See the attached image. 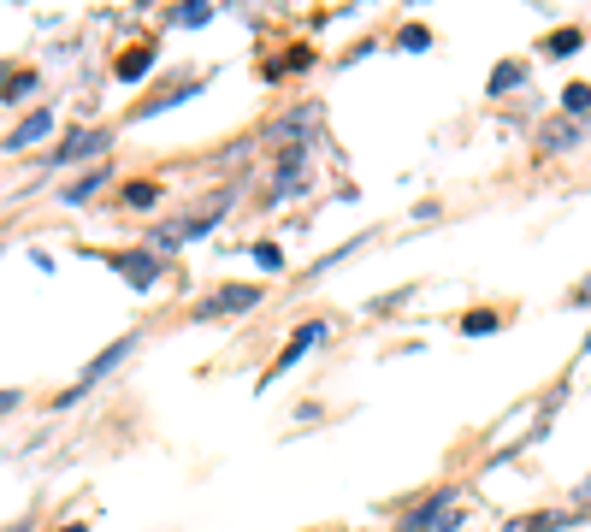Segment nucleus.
I'll list each match as a JSON object with an SVG mask.
<instances>
[{"instance_id":"1","label":"nucleus","mask_w":591,"mask_h":532,"mask_svg":"<svg viewBox=\"0 0 591 532\" xmlns=\"http://www.w3.org/2000/svg\"><path fill=\"white\" fill-rule=\"evenodd\" d=\"M456 527H461L456 491H432L426 503H414V509L402 515V527H396V532H456Z\"/></svg>"},{"instance_id":"2","label":"nucleus","mask_w":591,"mask_h":532,"mask_svg":"<svg viewBox=\"0 0 591 532\" xmlns=\"http://www.w3.org/2000/svg\"><path fill=\"white\" fill-rule=\"evenodd\" d=\"M136 343H142V337H113V343H107V349H101V355H95V361H89V367H83V379H77V385H71L66 397L60 402H77L83 397V391H95V385H101V379H107V373H119V367H125V361H131V349Z\"/></svg>"},{"instance_id":"3","label":"nucleus","mask_w":591,"mask_h":532,"mask_svg":"<svg viewBox=\"0 0 591 532\" xmlns=\"http://www.w3.org/2000/svg\"><path fill=\"white\" fill-rule=\"evenodd\" d=\"M261 284H225L219 296H201L196 302V320H225V314H249V308H261Z\"/></svg>"},{"instance_id":"4","label":"nucleus","mask_w":591,"mask_h":532,"mask_svg":"<svg viewBox=\"0 0 591 532\" xmlns=\"http://www.w3.org/2000/svg\"><path fill=\"white\" fill-rule=\"evenodd\" d=\"M101 261L113 266L131 290H148V284L160 278V255H154V249H119V255H101Z\"/></svg>"},{"instance_id":"5","label":"nucleus","mask_w":591,"mask_h":532,"mask_svg":"<svg viewBox=\"0 0 591 532\" xmlns=\"http://www.w3.org/2000/svg\"><path fill=\"white\" fill-rule=\"evenodd\" d=\"M107 148H113V131H89V125H83V131H71L66 142H60V148L48 154V166H71V160H95V154H107Z\"/></svg>"},{"instance_id":"6","label":"nucleus","mask_w":591,"mask_h":532,"mask_svg":"<svg viewBox=\"0 0 591 532\" xmlns=\"http://www.w3.org/2000/svg\"><path fill=\"white\" fill-rule=\"evenodd\" d=\"M320 119H326V113H320V101H302L296 113H284V119L272 125V136H278L284 148H302V136H308V131H320Z\"/></svg>"},{"instance_id":"7","label":"nucleus","mask_w":591,"mask_h":532,"mask_svg":"<svg viewBox=\"0 0 591 532\" xmlns=\"http://www.w3.org/2000/svg\"><path fill=\"white\" fill-rule=\"evenodd\" d=\"M48 131H54V113H48V107H36L30 119H18V131L0 142V154H24V148H36Z\"/></svg>"},{"instance_id":"8","label":"nucleus","mask_w":591,"mask_h":532,"mask_svg":"<svg viewBox=\"0 0 591 532\" xmlns=\"http://www.w3.org/2000/svg\"><path fill=\"white\" fill-rule=\"evenodd\" d=\"M308 148H314V142L284 148V160H278V196H296V190L308 184Z\"/></svg>"},{"instance_id":"9","label":"nucleus","mask_w":591,"mask_h":532,"mask_svg":"<svg viewBox=\"0 0 591 532\" xmlns=\"http://www.w3.org/2000/svg\"><path fill=\"white\" fill-rule=\"evenodd\" d=\"M320 337H326V320H308L302 332H296L290 343H284V349H278V361H272V373H284V367H296V361H302V355H308V349H314Z\"/></svg>"},{"instance_id":"10","label":"nucleus","mask_w":591,"mask_h":532,"mask_svg":"<svg viewBox=\"0 0 591 532\" xmlns=\"http://www.w3.org/2000/svg\"><path fill=\"white\" fill-rule=\"evenodd\" d=\"M586 136V125H574V119H550L544 131H538V154H562V148H574Z\"/></svg>"},{"instance_id":"11","label":"nucleus","mask_w":591,"mask_h":532,"mask_svg":"<svg viewBox=\"0 0 591 532\" xmlns=\"http://www.w3.org/2000/svg\"><path fill=\"white\" fill-rule=\"evenodd\" d=\"M562 527H580V515H568V509H538V515H521L509 532H562Z\"/></svg>"},{"instance_id":"12","label":"nucleus","mask_w":591,"mask_h":532,"mask_svg":"<svg viewBox=\"0 0 591 532\" xmlns=\"http://www.w3.org/2000/svg\"><path fill=\"white\" fill-rule=\"evenodd\" d=\"M101 190H107V166H95L89 178H77V184H71V190H66L60 201H66V207H83V201H95Z\"/></svg>"},{"instance_id":"13","label":"nucleus","mask_w":591,"mask_h":532,"mask_svg":"<svg viewBox=\"0 0 591 532\" xmlns=\"http://www.w3.org/2000/svg\"><path fill=\"white\" fill-rule=\"evenodd\" d=\"M562 119H574V125L591 119V89L586 83H568V89H562Z\"/></svg>"},{"instance_id":"14","label":"nucleus","mask_w":591,"mask_h":532,"mask_svg":"<svg viewBox=\"0 0 591 532\" xmlns=\"http://www.w3.org/2000/svg\"><path fill=\"white\" fill-rule=\"evenodd\" d=\"M148 66H154V42H142V48H131L125 60H119V83H136V77H148Z\"/></svg>"},{"instance_id":"15","label":"nucleus","mask_w":591,"mask_h":532,"mask_svg":"<svg viewBox=\"0 0 591 532\" xmlns=\"http://www.w3.org/2000/svg\"><path fill=\"white\" fill-rule=\"evenodd\" d=\"M526 83V66L521 60H503V66L491 71V83H485V89H491V95H509V89H521Z\"/></svg>"},{"instance_id":"16","label":"nucleus","mask_w":591,"mask_h":532,"mask_svg":"<svg viewBox=\"0 0 591 532\" xmlns=\"http://www.w3.org/2000/svg\"><path fill=\"white\" fill-rule=\"evenodd\" d=\"M125 207H131V213H148V207H154V201H160V184H142V178H136V184H125Z\"/></svg>"},{"instance_id":"17","label":"nucleus","mask_w":591,"mask_h":532,"mask_svg":"<svg viewBox=\"0 0 591 532\" xmlns=\"http://www.w3.org/2000/svg\"><path fill=\"white\" fill-rule=\"evenodd\" d=\"M580 42H586V36H580V30L568 24V30H550V36H544V54H574Z\"/></svg>"},{"instance_id":"18","label":"nucleus","mask_w":591,"mask_h":532,"mask_svg":"<svg viewBox=\"0 0 591 532\" xmlns=\"http://www.w3.org/2000/svg\"><path fill=\"white\" fill-rule=\"evenodd\" d=\"M30 89H36V71H18V77H6V83H0V101H24Z\"/></svg>"},{"instance_id":"19","label":"nucleus","mask_w":591,"mask_h":532,"mask_svg":"<svg viewBox=\"0 0 591 532\" xmlns=\"http://www.w3.org/2000/svg\"><path fill=\"white\" fill-rule=\"evenodd\" d=\"M497 326H503V320H497L491 308H479V314H467V320H461V332H467V337H485V332H497Z\"/></svg>"},{"instance_id":"20","label":"nucleus","mask_w":591,"mask_h":532,"mask_svg":"<svg viewBox=\"0 0 591 532\" xmlns=\"http://www.w3.org/2000/svg\"><path fill=\"white\" fill-rule=\"evenodd\" d=\"M396 42L414 54V48H432V30H426V24H402V36H396Z\"/></svg>"},{"instance_id":"21","label":"nucleus","mask_w":591,"mask_h":532,"mask_svg":"<svg viewBox=\"0 0 591 532\" xmlns=\"http://www.w3.org/2000/svg\"><path fill=\"white\" fill-rule=\"evenodd\" d=\"M172 18H178V24H190V30H196V24H207V18H213V6H178V12H172Z\"/></svg>"},{"instance_id":"22","label":"nucleus","mask_w":591,"mask_h":532,"mask_svg":"<svg viewBox=\"0 0 591 532\" xmlns=\"http://www.w3.org/2000/svg\"><path fill=\"white\" fill-rule=\"evenodd\" d=\"M255 261H261L266 272H278V266H284V255H278V249H272V243H261V249H255Z\"/></svg>"},{"instance_id":"23","label":"nucleus","mask_w":591,"mask_h":532,"mask_svg":"<svg viewBox=\"0 0 591 532\" xmlns=\"http://www.w3.org/2000/svg\"><path fill=\"white\" fill-rule=\"evenodd\" d=\"M574 509H591V473L574 485Z\"/></svg>"},{"instance_id":"24","label":"nucleus","mask_w":591,"mask_h":532,"mask_svg":"<svg viewBox=\"0 0 591 532\" xmlns=\"http://www.w3.org/2000/svg\"><path fill=\"white\" fill-rule=\"evenodd\" d=\"M568 302H574V308H591V278L580 284V290H574V296H568Z\"/></svg>"},{"instance_id":"25","label":"nucleus","mask_w":591,"mask_h":532,"mask_svg":"<svg viewBox=\"0 0 591 532\" xmlns=\"http://www.w3.org/2000/svg\"><path fill=\"white\" fill-rule=\"evenodd\" d=\"M6 408H18V391H0V414H6Z\"/></svg>"},{"instance_id":"26","label":"nucleus","mask_w":591,"mask_h":532,"mask_svg":"<svg viewBox=\"0 0 591 532\" xmlns=\"http://www.w3.org/2000/svg\"><path fill=\"white\" fill-rule=\"evenodd\" d=\"M6 532H30V521H18V527H6Z\"/></svg>"},{"instance_id":"27","label":"nucleus","mask_w":591,"mask_h":532,"mask_svg":"<svg viewBox=\"0 0 591 532\" xmlns=\"http://www.w3.org/2000/svg\"><path fill=\"white\" fill-rule=\"evenodd\" d=\"M66 532H89V527H83V521H77V527H66Z\"/></svg>"}]
</instances>
